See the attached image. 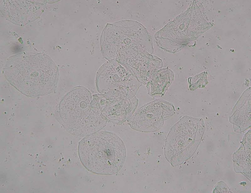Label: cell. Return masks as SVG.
<instances>
[{
  "mask_svg": "<svg viewBox=\"0 0 251 193\" xmlns=\"http://www.w3.org/2000/svg\"><path fill=\"white\" fill-rule=\"evenodd\" d=\"M213 193L231 192L230 190L223 182L220 181L217 183L212 192Z\"/></svg>",
  "mask_w": 251,
  "mask_h": 193,
  "instance_id": "cell-11",
  "label": "cell"
},
{
  "mask_svg": "<svg viewBox=\"0 0 251 193\" xmlns=\"http://www.w3.org/2000/svg\"><path fill=\"white\" fill-rule=\"evenodd\" d=\"M251 130L245 135L239 149L233 155L235 171L251 180Z\"/></svg>",
  "mask_w": 251,
  "mask_h": 193,
  "instance_id": "cell-10",
  "label": "cell"
},
{
  "mask_svg": "<svg viewBox=\"0 0 251 193\" xmlns=\"http://www.w3.org/2000/svg\"><path fill=\"white\" fill-rule=\"evenodd\" d=\"M174 79L173 71L167 68L156 70L146 84L147 94L152 97L163 96L173 83Z\"/></svg>",
  "mask_w": 251,
  "mask_h": 193,
  "instance_id": "cell-9",
  "label": "cell"
},
{
  "mask_svg": "<svg viewBox=\"0 0 251 193\" xmlns=\"http://www.w3.org/2000/svg\"><path fill=\"white\" fill-rule=\"evenodd\" d=\"M105 96L106 104L101 113L107 120L117 124L127 121L134 113L138 104V100L136 96L119 94Z\"/></svg>",
  "mask_w": 251,
  "mask_h": 193,
  "instance_id": "cell-7",
  "label": "cell"
},
{
  "mask_svg": "<svg viewBox=\"0 0 251 193\" xmlns=\"http://www.w3.org/2000/svg\"><path fill=\"white\" fill-rule=\"evenodd\" d=\"M246 90L235 106L230 120L235 132L241 133L251 126L250 89Z\"/></svg>",
  "mask_w": 251,
  "mask_h": 193,
  "instance_id": "cell-8",
  "label": "cell"
},
{
  "mask_svg": "<svg viewBox=\"0 0 251 193\" xmlns=\"http://www.w3.org/2000/svg\"><path fill=\"white\" fill-rule=\"evenodd\" d=\"M92 95L82 86L74 87L61 99L55 115L78 136L85 137L101 130L107 120L91 104Z\"/></svg>",
  "mask_w": 251,
  "mask_h": 193,
  "instance_id": "cell-3",
  "label": "cell"
},
{
  "mask_svg": "<svg viewBox=\"0 0 251 193\" xmlns=\"http://www.w3.org/2000/svg\"><path fill=\"white\" fill-rule=\"evenodd\" d=\"M96 87L100 94L106 96L120 94L134 96L142 84L116 59L105 62L98 70Z\"/></svg>",
  "mask_w": 251,
  "mask_h": 193,
  "instance_id": "cell-5",
  "label": "cell"
},
{
  "mask_svg": "<svg viewBox=\"0 0 251 193\" xmlns=\"http://www.w3.org/2000/svg\"><path fill=\"white\" fill-rule=\"evenodd\" d=\"M81 163L89 171L100 175L116 174L126 157L125 145L115 133L100 130L85 136L79 142Z\"/></svg>",
  "mask_w": 251,
  "mask_h": 193,
  "instance_id": "cell-2",
  "label": "cell"
},
{
  "mask_svg": "<svg viewBox=\"0 0 251 193\" xmlns=\"http://www.w3.org/2000/svg\"><path fill=\"white\" fill-rule=\"evenodd\" d=\"M173 104L158 99L145 104L127 120L133 129L145 132H155L163 126L165 120L175 113Z\"/></svg>",
  "mask_w": 251,
  "mask_h": 193,
  "instance_id": "cell-6",
  "label": "cell"
},
{
  "mask_svg": "<svg viewBox=\"0 0 251 193\" xmlns=\"http://www.w3.org/2000/svg\"><path fill=\"white\" fill-rule=\"evenodd\" d=\"M8 82L30 97L54 93L59 79L58 69L47 57H32L7 63L4 69Z\"/></svg>",
  "mask_w": 251,
  "mask_h": 193,
  "instance_id": "cell-1",
  "label": "cell"
},
{
  "mask_svg": "<svg viewBox=\"0 0 251 193\" xmlns=\"http://www.w3.org/2000/svg\"><path fill=\"white\" fill-rule=\"evenodd\" d=\"M202 119L185 116L171 128L166 138L164 155L173 167L189 159L197 149L204 132Z\"/></svg>",
  "mask_w": 251,
  "mask_h": 193,
  "instance_id": "cell-4",
  "label": "cell"
}]
</instances>
